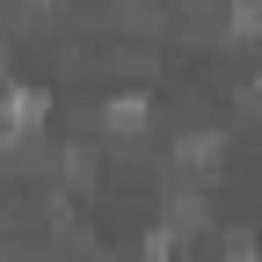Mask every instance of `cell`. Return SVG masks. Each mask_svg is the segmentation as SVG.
Returning <instances> with one entry per match:
<instances>
[{
    "instance_id": "6da1fadb",
    "label": "cell",
    "mask_w": 262,
    "mask_h": 262,
    "mask_svg": "<svg viewBox=\"0 0 262 262\" xmlns=\"http://www.w3.org/2000/svg\"><path fill=\"white\" fill-rule=\"evenodd\" d=\"M51 117V95L44 88H8L0 95V139H37Z\"/></svg>"
},
{
    "instance_id": "7a4b0ae2",
    "label": "cell",
    "mask_w": 262,
    "mask_h": 262,
    "mask_svg": "<svg viewBox=\"0 0 262 262\" xmlns=\"http://www.w3.org/2000/svg\"><path fill=\"white\" fill-rule=\"evenodd\" d=\"M226 29L233 37H262V0H226Z\"/></svg>"
}]
</instances>
